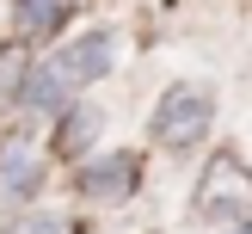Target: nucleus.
I'll list each match as a JSON object with an SVG mask.
<instances>
[{
    "label": "nucleus",
    "instance_id": "1",
    "mask_svg": "<svg viewBox=\"0 0 252 234\" xmlns=\"http://www.w3.org/2000/svg\"><path fill=\"white\" fill-rule=\"evenodd\" d=\"M191 216L203 228H252V167L234 148H216L191 185Z\"/></svg>",
    "mask_w": 252,
    "mask_h": 234
},
{
    "label": "nucleus",
    "instance_id": "2",
    "mask_svg": "<svg viewBox=\"0 0 252 234\" xmlns=\"http://www.w3.org/2000/svg\"><path fill=\"white\" fill-rule=\"evenodd\" d=\"M209 123H216V93L197 86V80H179V86L160 93L154 117H148V135H154L160 148H172V154H191L209 135Z\"/></svg>",
    "mask_w": 252,
    "mask_h": 234
},
{
    "label": "nucleus",
    "instance_id": "3",
    "mask_svg": "<svg viewBox=\"0 0 252 234\" xmlns=\"http://www.w3.org/2000/svg\"><path fill=\"white\" fill-rule=\"evenodd\" d=\"M74 93H80V80L62 68V56L31 62V68H25V80H19V105L31 111V117H62V111L74 105Z\"/></svg>",
    "mask_w": 252,
    "mask_h": 234
},
{
    "label": "nucleus",
    "instance_id": "4",
    "mask_svg": "<svg viewBox=\"0 0 252 234\" xmlns=\"http://www.w3.org/2000/svg\"><path fill=\"white\" fill-rule=\"evenodd\" d=\"M135 179H142L135 154H105V160H86L74 185H80L86 203H123V197L135 191Z\"/></svg>",
    "mask_w": 252,
    "mask_h": 234
},
{
    "label": "nucleus",
    "instance_id": "5",
    "mask_svg": "<svg viewBox=\"0 0 252 234\" xmlns=\"http://www.w3.org/2000/svg\"><path fill=\"white\" fill-rule=\"evenodd\" d=\"M62 68L74 74V80H105L111 68H117V37L111 31H86V37H74L68 49H62Z\"/></svg>",
    "mask_w": 252,
    "mask_h": 234
},
{
    "label": "nucleus",
    "instance_id": "6",
    "mask_svg": "<svg viewBox=\"0 0 252 234\" xmlns=\"http://www.w3.org/2000/svg\"><path fill=\"white\" fill-rule=\"evenodd\" d=\"M98 130H105V111L68 105V111H62V130H56V148H62V154H86V148L98 142Z\"/></svg>",
    "mask_w": 252,
    "mask_h": 234
},
{
    "label": "nucleus",
    "instance_id": "7",
    "mask_svg": "<svg viewBox=\"0 0 252 234\" xmlns=\"http://www.w3.org/2000/svg\"><path fill=\"white\" fill-rule=\"evenodd\" d=\"M37 179H43L37 154H31L25 142H12L6 154H0V197H25V191H37Z\"/></svg>",
    "mask_w": 252,
    "mask_h": 234
},
{
    "label": "nucleus",
    "instance_id": "8",
    "mask_svg": "<svg viewBox=\"0 0 252 234\" xmlns=\"http://www.w3.org/2000/svg\"><path fill=\"white\" fill-rule=\"evenodd\" d=\"M62 12H68V0H12V25L25 37H49L62 25Z\"/></svg>",
    "mask_w": 252,
    "mask_h": 234
},
{
    "label": "nucleus",
    "instance_id": "9",
    "mask_svg": "<svg viewBox=\"0 0 252 234\" xmlns=\"http://www.w3.org/2000/svg\"><path fill=\"white\" fill-rule=\"evenodd\" d=\"M0 234H74V222L56 216V209H31V216H19L12 228H0Z\"/></svg>",
    "mask_w": 252,
    "mask_h": 234
}]
</instances>
